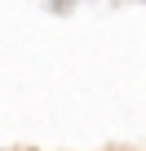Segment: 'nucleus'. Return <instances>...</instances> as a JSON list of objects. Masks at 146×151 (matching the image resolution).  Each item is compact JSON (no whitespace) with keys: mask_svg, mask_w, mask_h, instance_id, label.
Segmentation results:
<instances>
[]
</instances>
